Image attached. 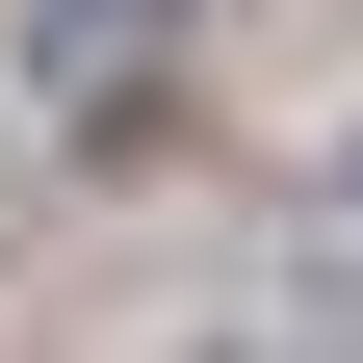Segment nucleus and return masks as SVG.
Segmentation results:
<instances>
[]
</instances>
